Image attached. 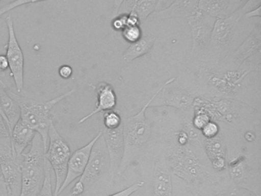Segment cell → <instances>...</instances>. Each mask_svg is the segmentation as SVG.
I'll list each match as a JSON object with an SVG mask.
<instances>
[{"mask_svg":"<svg viewBox=\"0 0 261 196\" xmlns=\"http://www.w3.org/2000/svg\"><path fill=\"white\" fill-rule=\"evenodd\" d=\"M51 168L49 162L45 159V180H44L43 185H42V188L37 196H54V191H53V185H51Z\"/></svg>","mask_w":261,"mask_h":196,"instance_id":"cell-25","label":"cell"},{"mask_svg":"<svg viewBox=\"0 0 261 196\" xmlns=\"http://www.w3.org/2000/svg\"><path fill=\"white\" fill-rule=\"evenodd\" d=\"M247 2V0H233V3H234L235 6H244V3Z\"/></svg>","mask_w":261,"mask_h":196,"instance_id":"cell-42","label":"cell"},{"mask_svg":"<svg viewBox=\"0 0 261 196\" xmlns=\"http://www.w3.org/2000/svg\"><path fill=\"white\" fill-rule=\"evenodd\" d=\"M199 0H175L164 10L154 12L149 15L151 21L172 18H188L198 10Z\"/></svg>","mask_w":261,"mask_h":196,"instance_id":"cell-14","label":"cell"},{"mask_svg":"<svg viewBox=\"0 0 261 196\" xmlns=\"http://www.w3.org/2000/svg\"><path fill=\"white\" fill-rule=\"evenodd\" d=\"M110 159L103 136L96 141L91 150L89 160L83 174L71 190L72 196H79L85 193L103 173L109 171Z\"/></svg>","mask_w":261,"mask_h":196,"instance_id":"cell-5","label":"cell"},{"mask_svg":"<svg viewBox=\"0 0 261 196\" xmlns=\"http://www.w3.org/2000/svg\"><path fill=\"white\" fill-rule=\"evenodd\" d=\"M204 150L212 166L218 171H222L227 167L226 145L221 134L211 139H204Z\"/></svg>","mask_w":261,"mask_h":196,"instance_id":"cell-19","label":"cell"},{"mask_svg":"<svg viewBox=\"0 0 261 196\" xmlns=\"http://www.w3.org/2000/svg\"><path fill=\"white\" fill-rule=\"evenodd\" d=\"M232 182L240 188L250 191L254 195L259 196V184L256 177L244 156L231 159L227 163Z\"/></svg>","mask_w":261,"mask_h":196,"instance_id":"cell-11","label":"cell"},{"mask_svg":"<svg viewBox=\"0 0 261 196\" xmlns=\"http://www.w3.org/2000/svg\"><path fill=\"white\" fill-rule=\"evenodd\" d=\"M59 75L62 79H69L73 75L72 67L68 65V64H64V65L61 66L59 69Z\"/></svg>","mask_w":261,"mask_h":196,"instance_id":"cell-34","label":"cell"},{"mask_svg":"<svg viewBox=\"0 0 261 196\" xmlns=\"http://www.w3.org/2000/svg\"><path fill=\"white\" fill-rule=\"evenodd\" d=\"M7 29H8L9 39L7 44V56L9 62V67L11 71L16 91L21 93L24 89V67L25 58L23 52L19 45L15 32L14 21L11 16L6 18Z\"/></svg>","mask_w":261,"mask_h":196,"instance_id":"cell-8","label":"cell"},{"mask_svg":"<svg viewBox=\"0 0 261 196\" xmlns=\"http://www.w3.org/2000/svg\"><path fill=\"white\" fill-rule=\"evenodd\" d=\"M71 155V149L68 142L61 136L54 122H51L48 130V143L45 156L56 176L54 196H57L59 190L65 180Z\"/></svg>","mask_w":261,"mask_h":196,"instance_id":"cell-6","label":"cell"},{"mask_svg":"<svg viewBox=\"0 0 261 196\" xmlns=\"http://www.w3.org/2000/svg\"><path fill=\"white\" fill-rule=\"evenodd\" d=\"M229 5L227 0H199L198 10L209 16L218 19L228 16Z\"/></svg>","mask_w":261,"mask_h":196,"instance_id":"cell-23","label":"cell"},{"mask_svg":"<svg viewBox=\"0 0 261 196\" xmlns=\"http://www.w3.org/2000/svg\"><path fill=\"white\" fill-rule=\"evenodd\" d=\"M143 185H144L143 182H136V183L133 184L132 185L124 188L122 191L114 193V194H110L108 196H130L131 194L137 192L140 188H143Z\"/></svg>","mask_w":261,"mask_h":196,"instance_id":"cell-31","label":"cell"},{"mask_svg":"<svg viewBox=\"0 0 261 196\" xmlns=\"http://www.w3.org/2000/svg\"><path fill=\"white\" fill-rule=\"evenodd\" d=\"M175 0H157L156 4H155V12L164 10L166 8L171 6Z\"/></svg>","mask_w":261,"mask_h":196,"instance_id":"cell-37","label":"cell"},{"mask_svg":"<svg viewBox=\"0 0 261 196\" xmlns=\"http://www.w3.org/2000/svg\"><path fill=\"white\" fill-rule=\"evenodd\" d=\"M156 0H139L137 3H133L131 10L136 12L140 18V21H145L149 15L155 12Z\"/></svg>","mask_w":261,"mask_h":196,"instance_id":"cell-24","label":"cell"},{"mask_svg":"<svg viewBox=\"0 0 261 196\" xmlns=\"http://www.w3.org/2000/svg\"><path fill=\"white\" fill-rule=\"evenodd\" d=\"M260 3L261 0H247V2H246L244 6H243V7L238 9L236 12H238V15H239L241 18V16H243L246 12L253 10V9H256L258 6H260Z\"/></svg>","mask_w":261,"mask_h":196,"instance_id":"cell-32","label":"cell"},{"mask_svg":"<svg viewBox=\"0 0 261 196\" xmlns=\"http://www.w3.org/2000/svg\"><path fill=\"white\" fill-rule=\"evenodd\" d=\"M0 137H10V130L1 113H0Z\"/></svg>","mask_w":261,"mask_h":196,"instance_id":"cell-36","label":"cell"},{"mask_svg":"<svg viewBox=\"0 0 261 196\" xmlns=\"http://www.w3.org/2000/svg\"><path fill=\"white\" fill-rule=\"evenodd\" d=\"M21 162L12 150L10 137H0V171L9 196H20Z\"/></svg>","mask_w":261,"mask_h":196,"instance_id":"cell-7","label":"cell"},{"mask_svg":"<svg viewBox=\"0 0 261 196\" xmlns=\"http://www.w3.org/2000/svg\"><path fill=\"white\" fill-rule=\"evenodd\" d=\"M45 150L36 133L30 151L23 153L21 162L20 196H37L45 180Z\"/></svg>","mask_w":261,"mask_h":196,"instance_id":"cell-3","label":"cell"},{"mask_svg":"<svg viewBox=\"0 0 261 196\" xmlns=\"http://www.w3.org/2000/svg\"><path fill=\"white\" fill-rule=\"evenodd\" d=\"M211 119L209 115L200 107H195V116L192 120V126L194 128L201 130Z\"/></svg>","mask_w":261,"mask_h":196,"instance_id":"cell-27","label":"cell"},{"mask_svg":"<svg viewBox=\"0 0 261 196\" xmlns=\"http://www.w3.org/2000/svg\"><path fill=\"white\" fill-rule=\"evenodd\" d=\"M36 133L20 119L16 122L10 133L12 150L16 156L21 157L25 149L32 145Z\"/></svg>","mask_w":261,"mask_h":196,"instance_id":"cell-17","label":"cell"},{"mask_svg":"<svg viewBox=\"0 0 261 196\" xmlns=\"http://www.w3.org/2000/svg\"><path fill=\"white\" fill-rule=\"evenodd\" d=\"M0 196H9L5 182L2 177H0Z\"/></svg>","mask_w":261,"mask_h":196,"instance_id":"cell-41","label":"cell"},{"mask_svg":"<svg viewBox=\"0 0 261 196\" xmlns=\"http://www.w3.org/2000/svg\"><path fill=\"white\" fill-rule=\"evenodd\" d=\"M125 1L126 0H114L112 13H111V19L118 16L120 8H121L122 5L123 4Z\"/></svg>","mask_w":261,"mask_h":196,"instance_id":"cell-38","label":"cell"},{"mask_svg":"<svg viewBox=\"0 0 261 196\" xmlns=\"http://www.w3.org/2000/svg\"><path fill=\"white\" fill-rule=\"evenodd\" d=\"M214 196H227V194H224V193H219V194H215Z\"/></svg>","mask_w":261,"mask_h":196,"instance_id":"cell-44","label":"cell"},{"mask_svg":"<svg viewBox=\"0 0 261 196\" xmlns=\"http://www.w3.org/2000/svg\"><path fill=\"white\" fill-rule=\"evenodd\" d=\"M123 124L121 117L117 112L114 110H109L103 113V125L105 128L113 130L118 128Z\"/></svg>","mask_w":261,"mask_h":196,"instance_id":"cell-26","label":"cell"},{"mask_svg":"<svg viewBox=\"0 0 261 196\" xmlns=\"http://www.w3.org/2000/svg\"><path fill=\"white\" fill-rule=\"evenodd\" d=\"M261 49V26L257 23L251 33L235 51L233 55V62L240 67L244 61L253 56L259 57Z\"/></svg>","mask_w":261,"mask_h":196,"instance_id":"cell-15","label":"cell"},{"mask_svg":"<svg viewBox=\"0 0 261 196\" xmlns=\"http://www.w3.org/2000/svg\"><path fill=\"white\" fill-rule=\"evenodd\" d=\"M5 88L7 93L20 107L21 120L40 135L46 151L48 143V130L53 122L50 115L51 110L61 101L71 96L75 92V90L71 89L49 101H38L22 96L20 93H18L17 91L16 93L10 87H5Z\"/></svg>","mask_w":261,"mask_h":196,"instance_id":"cell-2","label":"cell"},{"mask_svg":"<svg viewBox=\"0 0 261 196\" xmlns=\"http://www.w3.org/2000/svg\"><path fill=\"white\" fill-rule=\"evenodd\" d=\"M46 1V0H14L5 6L0 7V17L3 16L4 14L7 13L10 11L13 10L19 6L24 5L31 4V3H39V2Z\"/></svg>","mask_w":261,"mask_h":196,"instance_id":"cell-29","label":"cell"},{"mask_svg":"<svg viewBox=\"0 0 261 196\" xmlns=\"http://www.w3.org/2000/svg\"><path fill=\"white\" fill-rule=\"evenodd\" d=\"M138 1H139V0H134V3H137V2H138Z\"/></svg>","mask_w":261,"mask_h":196,"instance_id":"cell-45","label":"cell"},{"mask_svg":"<svg viewBox=\"0 0 261 196\" xmlns=\"http://www.w3.org/2000/svg\"><path fill=\"white\" fill-rule=\"evenodd\" d=\"M101 135L102 131L100 130L88 144L71 153L67 167L66 176L60 189L59 190L57 196L60 195L65 191V188H68L74 180L79 179L83 174L89 160L93 146Z\"/></svg>","mask_w":261,"mask_h":196,"instance_id":"cell-9","label":"cell"},{"mask_svg":"<svg viewBox=\"0 0 261 196\" xmlns=\"http://www.w3.org/2000/svg\"><path fill=\"white\" fill-rule=\"evenodd\" d=\"M0 113H1V115H2L3 117H4V120H5L6 124H7V120H6L5 116H4V113H3L2 108H1V104H0Z\"/></svg>","mask_w":261,"mask_h":196,"instance_id":"cell-43","label":"cell"},{"mask_svg":"<svg viewBox=\"0 0 261 196\" xmlns=\"http://www.w3.org/2000/svg\"><path fill=\"white\" fill-rule=\"evenodd\" d=\"M122 35L127 42H135L142 37L141 29L140 26H126L122 31Z\"/></svg>","mask_w":261,"mask_h":196,"instance_id":"cell-28","label":"cell"},{"mask_svg":"<svg viewBox=\"0 0 261 196\" xmlns=\"http://www.w3.org/2000/svg\"><path fill=\"white\" fill-rule=\"evenodd\" d=\"M155 99L159 101L156 102H151L152 106H171L176 108H186L193 104L194 98L190 93L183 90H175V91L164 93L163 96L157 95Z\"/></svg>","mask_w":261,"mask_h":196,"instance_id":"cell-21","label":"cell"},{"mask_svg":"<svg viewBox=\"0 0 261 196\" xmlns=\"http://www.w3.org/2000/svg\"><path fill=\"white\" fill-rule=\"evenodd\" d=\"M101 131L108 155H109V172L112 178H114L117 174V170L121 163L123 151H124L123 124L118 128L113 129V130L105 128Z\"/></svg>","mask_w":261,"mask_h":196,"instance_id":"cell-12","label":"cell"},{"mask_svg":"<svg viewBox=\"0 0 261 196\" xmlns=\"http://www.w3.org/2000/svg\"><path fill=\"white\" fill-rule=\"evenodd\" d=\"M0 3H1V0H0Z\"/></svg>","mask_w":261,"mask_h":196,"instance_id":"cell-46","label":"cell"},{"mask_svg":"<svg viewBox=\"0 0 261 196\" xmlns=\"http://www.w3.org/2000/svg\"><path fill=\"white\" fill-rule=\"evenodd\" d=\"M95 90L97 96L95 108L91 113L83 116L79 121V124H83L97 113L109 111L115 108L117 105V95L111 84L105 81L100 82L96 86Z\"/></svg>","mask_w":261,"mask_h":196,"instance_id":"cell-16","label":"cell"},{"mask_svg":"<svg viewBox=\"0 0 261 196\" xmlns=\"http://www.w3.org/2000/svg\"><path fill=\"white\" fill-rule=\"evenodd\" d=\"M155 41V37L153 35L142 36L138 41L131 43L129 47L123 54V59L126 63H129L143 56L152 49Z\"/></svg>","mask_w":261,"mask_h":196,"instance_id":"cell-22","label":"cell"},{"mask_svg":"<svg viewBox=\"0 0 261 196\" xmlns=\"http://www.w3.org/2000/svg\"><path fill=\"white\" fill-rule=\"evenodd\" d=\"M152 196H172V182L169 168L164 161H155L152 178Z\"/></svg>","mask_w":261,"mask_h":196,"instance_id":"cell-18","label":"cell"},{"mask_svg":"<svg viewBox=\"0 0 261 196\" xmlns=\"http://www.w3.org/2000/svg\"><path fill=\"white\" fill-rule=\"evenodd\" d=\"M168 160L172 173L191 186H198L210 177V174L201 165L199 159L192 150L190 142L172 145Z\"/></svg>","mask_w":261,"mask_h":196,"instance_id":"cell-4","label":"cell"},{"mask_svg":"<svg viewBox=\"0 0 261 196\" xmlns=\"http://www.w3.org/2000/svg\"><path fill=\"white\" fill-rule=\"evenodd\" d=\"M175 80V78H172L166 81L137 114L127 118L123 122L124 151L121 163L117 170L118 176H122L128 167L140 159L144 153L152 134L150 124L146 116V110L149 107L152 100L160 93L165 86L172 84Z\"/></svg>","mask_w":261,"mask_h":196,"instance_id":"cell-1","label":"cell"},{"mask_svg":"<svg viewBox=\"0 0 261 196\" xmlns=\"http://www.w3.org/2000/svg\"><path fill=\"white\" fill-rule=\"evenodd\" d=\"M200 131L205 139H211L219 134V126L215 121H209Z\"/></svg>","mask_w":261,"mask_h":196,"instance_id":"cell-30","label":"cell"},{"mask_svg":"<svg viewBox=\"0 0 261 196\" xmlns=\"http://www.w3.org/2000/svg\"><path fill=\"white\" fill-rule=\"evenodd\" d=\"M126 19H127V14L121 15L120 16H117L112 19V27L114 30L116 31H123L125 29L127 23H126Z\"/></svg>","mask_w":261,"mask_h":196,"instance_id":"cell-33","label":"cell"},{"mask_svg":"<svg viewBox=\"0 0 261 196\" xmlns=\"http://www.w3.org/2000/svg\"><path fill=\"white\" fill-rule=\"evenodd\" d=\"M241 16L238 12H233L224 18L215 19L211 35L210 43L218 47H224L231 42L234 38L237 24Z\"/></svg>","mask_w":261,"mask_h":196,"instance_id":"cell-13","label":"cell"},{"mask_svg":"<svg viewBox=\"0 0 261 196\" xmlns=\"http://www.w3.org/2000/svg\"><path fill=\"white\" fill-rule=\"evenodd\" d=\"M187 19L192 34V52L205 49L210 44L215 18L198 10L193 15L188 17Z\"/></svg>","mask_w":261,"mask_h":196,"instance_id":"cell-10","label":"cell"},{"mask_svg":"<svg viewBox=\"0 0 261 196\" xmlns=\"http://www.w3.org/2000/svg\"><path fill=\"white\" fill-rule=\"evenodd\" d=\"M140 22L141 21L135 12L131 10L129 13L127 14V19H126L127 26H140Z\"/></svg>","mask_w":261,"mask_h":196,"instance_id":"cell-35","label":"cell"},{"mask_svg":"<svg viewBox=\"0 0 261 196\" xmlns=\"http://www.w3.org/2000/svg\"><path fill=\"white\" fill-rule=\"evenodd\" d=\"M243 16L245 18H254V17H260V6L256 7V9H253V10L249 11V12H246Z\"/></svg>","mask_w":261,"mask_h":196,"instance_id":"cell-40","label":"cell"},{"mask_svg":"<svg viewBox=\"0 0 261 196\" xmlns=\"http://www.w3.org/2000/svg\"><path fill=\"white\" fill-rule=\"evenodd\" d=\"M5 87H7L5 84H0V104L7 127L11 133L13 127L20 119L21 110L18 103L7 93Z\"/></svg>","mask_w":261,"mask_h":196,"instance_id":"cell-20","label":"cell"},{"mask_svg":"<svg viewBox=\"0 0 261 196\" xmlns=\"http://www.w3.org/2000/svg\"><path fill=\"white\" fill-rule=\"evenodd\" d=\"M9 67L8 60L6 55H0V74H4L7 71Z\"/></svg>","mask_w":261,"mask_h":196,"instance_id":"cell-39","label":"cell"}]
</instances>
